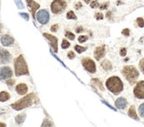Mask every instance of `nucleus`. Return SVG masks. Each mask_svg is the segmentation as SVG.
<instances>
[{"mask_svg": "<svg viewBox=\"0 0 144 127\" xmlns=\"http://www.w3.org/2000/svg\"><path fill=\"white\" fill-rule=\"evenodd\" d=\"M33 98H34L33 94H29L26 95L25 97L21 98V100H19L18 101L13 103L11 106L15 110H21V109H25L27 107L31 106V104L33 103Z\"/></svg>", "mask_w": 144, "mask_h": 127, "instance_id": "obj_3", "label": "nucleus"}, {"mask_svg": "<svg viewBox=\"0 0 144 127\" xmlns=\"http://www.w3.org/2000/svg\"><path fill=\"white\" fill-rule=\"evenodd\" d=\"M65 7H66V2L65 0H54L50 5L51 12L55 14L63 12L65 9Z\"/></svg>", "mask_w": 144, "mask_h": 127, "instance_id": "obj_5", "label": "nucleus"}, {"mask_svg": "<svg viewBox=\"0 0 144 127\" xmlns=\"http://www.w3.org/2000/svg\"><path fill=\"white\" fill-rule=\"evenodd\" d=\"M128 116L135 120H139V117H138L136 112H135V108H134V106L130 107V109H129L128 110Z\"/></svg>", "mask_w": 144, "mask_h": 127, "instance_id": "obj_17", "label": "nucleus"}, {"mask_svg": "<svg viewBox=\"0 0 144 127\" xmlns=\"http://www.w3.org/2000/svg\"><path fill=\"white\" fill-rule=\"evenodd\" d=\"M122 73L131 84L134 83L137 80V78L139 77V72L137 71V69L134 66H132V65L125 66L122 70Z\"/></svg>", "mask_w": 144, "mask_h": 127, "instance_id": "obj_4", "label": "nucleus"}, {"mask_svg": "<svg viewBox=\"0 0 144 127\" xmlns=\"http://www.w3.org/2000/svg\"><path fill=\"white\" fill-rule=\"evenodd\" d=\"M139 113L141 115V117H144V103H142L141 106L139 107Z\"/></svg>", "mask_w": 144, "mask_h": 127, "instance_id": "obj_28", "label": "nucleus"}, {"mask_svg": "<svg viewBox=\"0 0 144 127\" xmlns=\"http://www.w3.org/2000/svg\"><path fill=\"white\" fill-rule=\"evenodd\" d=\"M111 12H108V13H107V18L110 19V17H111Z\"/></svg>", "mask_w": 144, "mask_h": 127, "instance_id": "obj_43", "label": "nucleus"}, {"mask_svg": "<svg viewBox=\"0 0 144 127\" xmlns=\"http://www.w3.org/2000/svg\"><path fill=\"white\" fill-rule=\"evenodd\" d=\"M134 94L138 99H144V81L137 83L134 89Z\"/></svg>", "mask_w": 144, "mask_h": 127, "instance_id": "obj_8", "label": "nucleus"}, {"mask_svg": "<svg viewBox=\"0 0 144 127\" xmlns=\"http://www.w3.org/2000/svg\"><path fill=\"white\" fill-rule=\"evenodd\" d=\"M81 64H82L83 67L85 68L87 72H89L90 73H95L96 67H95V62H94L92 59H90V58H88V57H85V58L82 60Z\"/></svg>", "mask_w": 144, "mask_h": 127, "instance_id": "obj_6", "label": "nucleus"}, {"mask_svg": "<svg viewBox=\"0 0 144 127\" xmlns=\"http://www.w3.org/2000/svg\"><path fill=\"white\" fill-rule=\"evenodd\" d=\"M126 100L123 97H120V98H118L117 101H115V106L118 108V109H123L126 108Z\"/></svg>", "mask_w": 144, "mask_h": 127, "instance_id": "obj_16", "label": "nucleus"}, {"mask_svg": "<svg viewBox=\"0 0 144 127\" xmlns=\"http://www.w3.org/2000/svg\"><path fill=\"white\" fill-rule=\"evenodd\" d=\"M101 65L103 68V70L105 71H110L112 68V65H111V63L109 60H103V62H102V64H101Z\"/></svg>", "mask_w": 144, "mask_h": 127, "instance_id": "obj_18", "label": "nucleus"}, {"mask_svg": "<svg viewBox=\"0 0 144 127\" xmlns=\"http://www.w3.org/2000/svg\"><path fill=\"white\" fill-rule=\"evenodd\" d=\"M80 7H82V4H81L80 2L75 4V8H76V9H80Z\"/></svg>", "mask_w": 144, "mask_h": 127, "instance_id": "obj_40", "label": "nucleus"}, {"mask_svg": "<svg viewBox=\"0 0 144 127\" xmlns=\"http://www.w3.org/2000/svg\"><path fill=\"white\" fill-rule=\"evenodd\" d=\"M90 6H91V8H96L99 6V4L96 0H93L92 2L90 3Z\"/></svg>", "mask_w": 144, "mask_h": 127, "instance_id": "obj_29", "label": "nucleus"}, {"mask_svg": "<svg viewBox=\"0 0 144 127\" xmlns=\"http://www.w3.org/2000/svg\"><path fill=\"white\" fill-rule=\"evenodd\" d=\"M44 125H52V124H51V123H48V122H46V121H45V122H44L43 125H42V126H44Z\"/></svg>", "mask_w": 144, "mask_h": 127, "instance_id": "obj_42", "label": "nucleus"}, {"mask_svg": "<svg viewBox=\"0 0 144 127\" xmlns=\"http://www.w3.org/2000/svg\"><path fill=\"white\" fill-rule=\"evenodd\" d=\"M26 118V114H21V115H18L17 117H16L15 120H16V123L19 124V125H21L22 123L24 122V120Z\"/></svg>", "mask_w": 144, "mask_h": 127, "instance_id": "obj_21", "label": "nucleus"}, {"mask_svg": "<svg viewBox=\"0 0 144 127\" xmlns=\"http://www.w3.org/2000/svg\"><path fill=\"white\" fill-rule=\"evenodd\" d=\"M65 36L70 40H74V38H75L74 34H72V33H71V32H69V31H67L66 33H65Z\"/></svg>", "mask_w": 144, "mask_h": 127, "instance_id": "obj_27", "label": "nucleus"}, {"mask_svg": "<svg viewBox=\"0 0 144 127\" xmlns=\"http://www.w3.org/2000/svg\"><path fill=\"white\" fill-rule=\"evenodd\" d=\"M84 2L86 3V4H89V2H90V0H84Z\"/></svg>", "mask_w": 144, "mask_h": 127, "instance_id": "obj_44", "label": "nucleus"}, {"mask_svg": "<svg viewBox=\"0 0 144 127\" xmlns=\"http://www.w3.org/2000/svg\"><path fill=\"white\" fill-rule=\"evenodd\" d=\"M137 21V24H138V26L140 27H144V19L143 18H137L136 20Z\"/></svg>", "mask_w": 144, "mask_h": 127, "instance_id": "obj_24", "label": "nucleus"}, {"mask_svg": "<svg viewBox=\"0 0 144 127\" xmlns=\"http://www.w3.org/2000/svg\"><path fill=\"white\" fill-rule=\"evenodd\" d=\"M58 24H56V25H53V26L51 27L50 30H51L52 32H56L58 30Z\"/></svg>", "mask_w": 144, "mask_h": 127, "instance_id": "obj_39", "label": "nucleus"}, {"mask_svg": "<svg viewBox=\"0 0 144 127\" xmlns=\"http://www.w3.org/2000/svg\"><path fill=\"white\" fill-rule=\"evenodd\" d=\"M27 2L29 4V6L30 7V11L32 13V15H33V18H35V14H36V12L39 9L40 7V5L36 3L34 0H27Z\"/></svg>", "mask_w": 144, "mask_h": 127, "instance_id": "obj_13", "label": "nucleus"}, {"mask_svg": "<svg viewBox=\"0 0 144 127\" xmlns=\"http://www.w3.org/2000/svg\"><path fill=\"white\" fill-rule=\"evenodd\" d=\"M106 87L114 94H118L120 92H122L124 88L123 82L117 76H112L111 78H109L106 80Z\"/></svg>", "mask_w": 144, "mask_h": 127, "instance_id": "obj_1", "label": "nucleus"}, {"mask_svg": "<svg viewBox=\"0 0 144 127\" xmlns=\"http://www.w3.org/2000/svg\"><path fill=\"white\" fill-rule=\"evenodd\" d=\"M94 55H95V57L96 60H100L102 57H104L105 55V46L103 45V46H99L96 47L94 51Z\"/></svg>", "mask_w": 144, "mask_h": 127, "instance_id": "obj_11", "label": "nucleus"}, {"mask_svg": "<svg viewBox=\"0 0 144 127\" xmlns=\"http://www.w3.org/2000/svg\"><path fill=\"white\" fill-rule=\"evenodd\" d=\"M16 91L19 94H21V95H24L26 94L27 92H28V87H27L26 84H19L17 87H16Z\"/></svg>", "mask_w": 144, "mask_h": 127, "instance_id": "obj_15", "label": "nucleus"}, {"mask_svg": "<svg viewBox=\"0 0 144 127\" xmlns=\"http://www.w3.org/2000/svg\"><path fill=\"white\" fill-rule=\"evenodd\" d=\"M74 49L76 50V51L78 52V53H82V52H84L87 49V48L86 47H81V46H80V45H75V47H74Z\"/></svg>", "mask_w": 144, "mask_h": 127, "instance_id": "obj_23", "label": "nucleus"}, {"mask_svg": "<svg viewBox=\"0 0 144 127\" xmlns=\"http://www.w3.org/2000/svg\"><path fill=\"white\" fill-rule=\"evenodd\" d=\"M13 76V72L10 67L5 66V67L0 68V80H6L10 79Z\"/></svg>", "mask_w": 144, "mask_h": 127, "instance_id": "obj_9", "label": "nucleus"}, {"mask_svg": "<svg viewBox=\"0 0 144 127\" xmlns=\"http://www.w3.org/2000/svg\"><path fill=\"white\" fill-rule=\"evenodd\" d=\"M13 42H14L13 38L10 35H8V34L3 35L2 38H1V42H2L4 46H11L13 43Z\"/></svg>", "mask_w": 144, "mask_h": 127, "instance_id": "obj_14", "label": "nucleus"}, {"mask_svg": "<svg viewBox=\"0 0 144 127\" xmlns=\"http://www.w3.org/2000/svg\"><path fill=\"white\" fill-rule=\"evenodd\" d=\"M66 18L68 20H77V17H76V15H75L72 11H70V12H68L66 13Z\"/></svg>", "mask_w": 144, "mask_h": 127, "instance_id": "obj_22", "label": "nucleus"}, {"mask_svg": "<svg viewBox=\"0 0 144 127\" xmlns=\"http://www.w3.org/2000/svg\"><path fill=\"white\" fill-rule=\"evenodd\" d=\"M14 82H15V80L10 78V80H8L6 81V84H7L8 86H13V84H14Z\"/></svg>", "mask_w": 144, "mask_h": 127, "instance_id": "obj_38", "label": "nucleus"}, {"mask_svg": "<svg viewBox=\"0 0 144 127\" xmlns=\"http://www.w3.org/2000/svg\"><path fill=\"white\" fill-rule=\"evenodd\" d=\"M140 68H141V70L142 71V73H144V58H142V59L140 61Z\"/></svg>", "mask_w": 144, "mask_h": 127, "instance_id": "obj_37", "label": "nucleus"}, {"mask_svg": "<svg viewBox=\"0 0 144 127\" xmlns=\"http://www.w3.org/2000/svg\"><path fill=\"white\" fill-rule=\"evenodd\" d=\"M14 68H15V74L16 76H21V75H28L29 74V69L27 63L24 59V57L21 55L18 57L15 60L14 64Z\"/></svg>", "mask_w": 144, "mask_h": 127, "instance_id": "obj_2", "label": "nucleus"}, {"mask_svg": "<svg viewBox=\"0 0 144 127\" xmlns=\"http://www.w3.org/2000/svg\"><path fill=\"white\" fill-rule=\"evenodd\" d=\"M15 3L19 8H21V9L24 8V5H23V4H22V2H21V0H15Z\"/></svg>", "mask_w": 144, "mask_h": 127, "instance_id": "obj_33", "label": "nucleus"}, {"mask_svg": "<svg viewBox=\"0 0 144 127\" xmlns=\"http://www.w3.org/2000/svg\"><path fill=\"white\" fill-rule=\"evenodd\" d=\"M36 20L40 24H43V25L47 24L50 20L49 13L46 10H40L36 13Z\"/></svg>", "mask_w": 144, "mask_h": 127, "instance_id": "obj_7", "label": "nucleus"}, {"mask_svg": "<svg viewBox=\"0 0 144 127\" xmlns=\"http://www.w3.org/2000/svg\"><path fill=\"white\" fill-rule=\"evenodd\" d=\"M11 60L10 53L5 49H0V64H5Z\"/></svg>", "mask_w": 144, "mask_h": 127, "instance_id": "obj_10", "label": "nucleus"}, {"mask_svg": "<svg viewBox=\"0 0 144 127\" xmlns=\"http://www.w3.org/2000/svg\"><path fill=\"white\" fill-rule=\"evenodd\" d=\"M43 35H44V37H46L47 39L50 42V45H51L52 49H54V51L57 52L58 51V39H57V37L53 36V35H51V34H47V33H44Z\"/></svg>", "mask_w": 144, "mask_h": 127, "instance_id": "obj_12", "label": "nucleus"}, {"mask_svg": "<svg viewBox=\"0 0 144 127\" xmlns=\"http://www.w3.org/2000/svg\"><path fill=\"white\" fill-rule=\"evenodd\" d=\"M119 54H120L121 57H126V48H121Z\"/></svg>", "mask_w": 144, "mask_h": 127, "instance_id": "obj_34", "label": "nucleus"}, {"mask_svg": "<svg viewBox=\"0 0 144 127\" xmlns=\"http://www.w3.org/2000/svg\"><path fill=\"white\" fill-rule=\"evenodd\" d=\"M67 57H68V58H70V59H73L75 57V54L73 51H69L68 52V54H67Z\"/></svg>", "mask_w": 144, "mask_h": 127, "instance_id": "obj_35", "label": "nucleus"}, {"mask_svg": "<svg viewBox=\"0 0 144 127\" xmlns=\"http://www.w3.org/2000/svg\"><path fill=\"white\" fill-rule=\"evenodd\" d=\"M0 126H5V124H3V123H0Z\"/></svg>", "mask_w": 144, "mask_h": 127, "instance_id": "obj_45", "label": "nucleus"}, {"mask_svg": "<svg viewBox=\"0 0 144 127\" xmlns=\"http://www.w3.org/2000/svg\"><path fill=\"white\" fill-rule=\"evenodd\" d=\"M9 98H10V94L7 92L3 91L0 93V101H6Z\"/></svg>", "mask_w": 144, "mask_h": 127, "instance_id": "obj_20", "label": "nucleus"}, {"mask_svg": "<svg viewBox=\"0 0 144 127\" xmlns=\"http://www.w3.org/2000/svg\"><path fill=\"white\" fill-rule=\"evenodd\" d=\"M69 46H70V43L68 42V41H66L65 39L63 40V42H62V45H61L62 49H67Z\"/></svg>", "mask_w": 144, "mask_h": 127, "instance_id": "obj_26", "label": "nucleus"}, {"mask_svg": "<svg viewBox=\"0 0 144 127\" xmlns=\"http://www.w3.org/2000/svg\"><path fill=\"white\" fill-rule=\"evenodd\" d=\"M108 6H109V3L106 2V3H104V4H103V5H101L99 8H100L101 10H105V9H107Z\"/></svg>", "mask_w": 144, "mask_h": 127, "instance_id": "obj_36", "label": "nucleus"}, {"mask_svg": "<svg viewBox=\"0 0 144 127\" xmlns=\"http://www.w3.org/2000/svg\"><path fill=\"white\" fill-rule=\"evenodd\" d=\"M91 84H92L94 87H98L100 90H103V84H102V82H101L98 79H93L92 80H91Z\"/></svg>", "mask_w": 144, "mask_h": 127, "instance_id": "obj_19", "label": "nucleus"}, {"mask_svg": "<svg viewBox=\"0 0 144 127\" xmlns=\"http://www.w3.org/2000/svg\"><path fill=\"white\" fill-rule=\"evenodd\" d=\"M122 34L125 35V36H129V34H130V30L128 28H125L122 30Z\"/></svg>", "mask_w": 144, "mask_h": 127, "instance_id": "obj_32", "label": "nucleus"}, {"mask_svg": "<svg viewBox=\"0 0 144 127\" xmlns=\"http://www.w3.org/2000/svg\"><path fill=\"white\" fill-rule=\"evenodd\" d=\"M87 39H88V36H87V35H80L79 38H78V41H79V42H86Z\"/></svg>", "mask_w": 144, "mask_h": 127, "instance_id": "obj_25", "label": "nucleus"}, {"mask_svg": "<svg viewBox=\"0 0 144 127\" xmlns=\"http://www.w3.org/2000/svg\"><path fill=\"white\" fill-rule=\"evenodd\" d=\"M83 31V27H78L77 28H76V32L77 33H80V32Z\"/></svg>", "mask_w": 144, "mask_h": 127, "instance_id": "obj_41", "label": "nucleus"}, {"mask_svg": "<svg viewBox=\"0 0 144 127\" xmlns=\"http://www.w3.org/2000/svg\"><path fill=\"white\" fill-rule=\"evenodd\" d=\"M95 18L97 20H103V13H95Z\"/></svg>", "mask_w": 144, "mask_h": 127, "instance_id": "obj_30", "label": "nucleus"}, {"mask_svg": "<svg viewBox=\"0 0 144 127\" xmlns=\"http://www.w3.org/2000/svg\"><path fill=\"white\" fill-rule=\"evenodd\" d=\"M20 15H21V17H22V18H23L26 21H28L29 20V14H28V13H20Z\"/></svg>", "mask_w": 144, "mask_h": 127, "instance_id": "obj_31", "label": "nucleus"}]
</instances>
